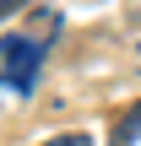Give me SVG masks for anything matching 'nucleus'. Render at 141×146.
Here are the masks:
<instances>
[{
	"label": "nucleus",
	"mask_w": 141,
	"mask_h": 146,
	"mask_svg": "<svg viewBox=\"0 0 141 146\" xmlns=\"http://www.w3.org/2000/svg\"><path fill=\"white\" fill-rule=\"evenodd\" d=\"M141 141V103H130L120 119H114V135H109V146H136Z\"/></svg>",
	"instance_id": "nucleus-2"
},
{
	"label": "nucleus",
	"mask_w": 141,
	"mask_h": 146,
	"mask_svg": "<svg viewBox=\"0 0 141 146\" xmlns=\"http://www.w3.org/2000/svg\"><path fill=\"white\" fill-rule=\"evenodd\" d=\"M16 5H27V0H0V22H5V16H11Z\"/></svg>",
	"instance_id": "nucleus-4"
},
{
	"label": "nucleus",
	"mask_w": 141,
	"mask_h": 146,
	"mask_svg": "<svg viewBox=\"0 0 141 146\" xmlns=\"http://www.w3.org/2000/svg\"><path fill=\"white\" fill-rule=\"evenodd\" d=\"M54 33H60V11L43 5V11L27 16V33H5V38H0V76H5V87H11L16 98H27V92L38 87V65H43Z\"/></svg>",
	"instance_id": "nucleus-1"
},
{
	"label": "nucleus",
	"mask_w": 141,
	"mask_h": 146,
	"mask_svg": "<svg viewBox=\"0 0 141 146\" xmlns=\"http://www.w3.org/2000/svg\"><path fill=\"white\" fill-rule=\"evenodd\" d=\"M43 146H92V135H82V130H71V135H54V141H43Z\"/></svg>",
	"instance_id": "nucleus-3"
}]
</instances>
